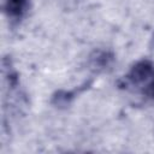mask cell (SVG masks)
I'll use <instances>...</instances> for the list:
<instances>
[{"instance_id": "obj_1", "label": "cell", "mask_w": 154, "mask_h": 154, "mask_svg": "<svg viewBox=\"0 0 154 154\" xmlns=\"http://www.w3.org/2000/svg\"><path fill=\"white\" fill-rule=\"evenodd\" d=\"M152 73H153V64L149 60H141L131 67L128 78L130 79L131 83L140 84L144 82Z\"/></svg>"}, {"instance_id": "obj_2", "label": "cell", "mask_w": 154, "mask_h": 154, "mask_svg": "<svg viewBox=\"0 0 154 154\" xmlns=\"http://www.w3.org/2000/svg\"><path fill=\"white\" fill-rule=\"evenodd\" d=\"M29 0H5V11L8 17L20 18L29 8Z\"/></svg>"}, {"instance_id": "obj_3", "label": "cell", "mask_w": 154, "mask_h": 154, "mask_svg": "<svg viewBox=\"0 0 154 154\" xmlns=\"http://www.w3.org/2000/svg\"><path fill=\"white\" fill-rule=\"evenodd\" d=\"M146 94H147L150 99L154 100V78H153V81L149 83V85L147 87V89H146Z\"/></svg>"}]
</instances>
